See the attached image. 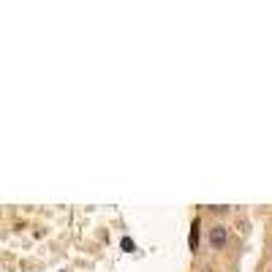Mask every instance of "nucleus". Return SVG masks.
I'll list each match as a JSON object with an SVG mask.
<instances>
[{"mask_svg":"<svg viewBox=\"0 0 272 272\" xmlns=\"http://www.w3.org/2000/svg\"><path fill=\"white\" fill-rule=\"evenodd\" d=\"M123 248H125V251H133L136 245H133V239H128V237H125V239H123Z\"/></svg>","mask_w":272,"mask_h":272,"instance_id":"nucleus-3","label":"nucleus"},{"mask_svg":"<svg viewBox=\"0 0 272 272\" xmlns=\"http://www.w3.org/2000/svg\"><path fill=\"white\" fill-rule=\"evenodd\" d=\"M210 245L212 248H223V245H226V229H223V226L210 229Z\"/></svg>","mask_w":272,"mask_h":272,"instance_id":"nucleus-1","label":"nucleus"},{"mask_svg":"<svg viewBox=\"0 0 272 272\" xmlns=\"http://www.w3.org/2000/svg\"><path fill=\"white\" fill-rule=\"evenodd\" d=\"M204 272H210V269H204Z\"/></svg>","mask_w":272,"mask_h":272,"instance_id":"nucleus-4","label":"nucleus"},{"mask_svg":"<svg viewBox=\"0 0 272 272\" xmlns=\"http://www.w3.org/2000/svg\"><path fill=\"white\" fill-rule=\"evenodd\" d=\"M188 245H191V251H196V245H199V223H194V229H191V239H188Z\"/></svg>","mask_w":272,"mask_h":272,"instance_id":"nucleus-2","label":"nucleus"}]
</instances>
